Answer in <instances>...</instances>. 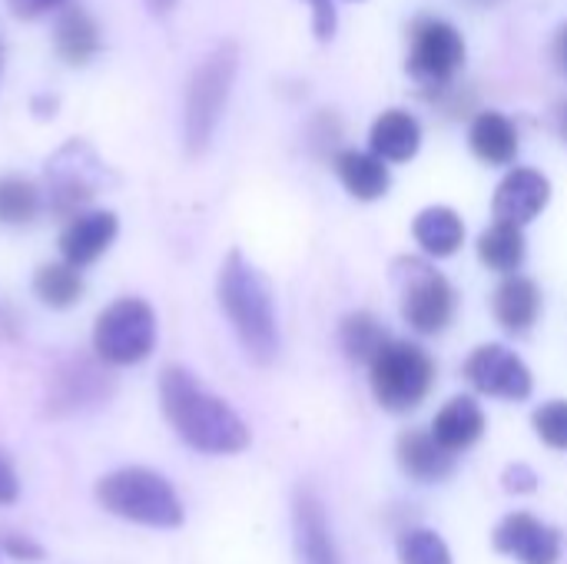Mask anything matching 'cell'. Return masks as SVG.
<instances>
[{
    "label": "cell",
    "instance_id": "cell-27",
    "mask_svg": "<svg viewBox=\"0 0 567 564\" xmlns=\"http://www.w3.org/2000/svg\"><path fill=\"white\" fill-rule=\"evenodd\" d=\"M43 199L37 183L23 176H0V223L3 226H27L37 219Z\"/></svg>",
    "mask_w": 567,
    "mask_h": 564
},
{
    "label": "cell",
    "instance_id": "cell-33",
    "mask_svg": "<svg viewBox=\"0 0 567 564\" xmlns=\"http://www.w3.org/2000/svg\"><path fill=\"white\" fill-rule=\"evenodd\" d=\"M20 499V475L13 469V462L0 452V509L13 505Z\"/></svg>",
    "mask_w": 567,
    "mask_h": 564
},
{
    "label": "cell",
    "instance_id": "cell-32",
    "mask_svg": "<svg viewBox=\"0 0 567 564\" xmlns=\"http://www.w3.org/2000/svg\"><path fill=\"white\" fill-rule=\"evenodd\" d=\"M312 7V30L319 40H329L336 33V3L332 0H306Z\"/></svg>",
    "mask_w": 567,
    "mask_h": 564
},
{
    "label": "cell",
    "instance_id": "cell-6",
    "mask_svg": "<svg viewBox=\"0 0 567 564\" xmlns=\"http://www.w3.org/2000/svg\"><path fill=\"white\" fill-rule=\"evenodd\" d=\"M369 386L385 412L405 416L419 409L435 386V359L405 339H392L369 366Z\"/></svg>",
    "mask_w": 567,
    "mask_h": 564
},
{
    "label": "cell",
    "instance_id": "cell-13",
    "mask_svg": "<svg viewBox=\"0 0 567 564\" xmlns=\"http://www.w3.org/2000/svg\"><path fill=\"white\" fill-rule=\"evenodd\" d=\"M292 542L299 564H342L326 505L309 485H299L292 495Z\"/></svg>",
    "mask_w": 567,
    "mask_h": 564
},
{
    "label": "cell",
    "instance_id": "cell-29",
    "mask_svg": "<svg viewBox=\"0 0 567 564\" xmlns=\"http://www.w3.org/2000/svg\"><path fill=\"white\" fill-rule=\"evenodd\" d=\"M532 425H535V435L548 449L567 452V399H551V402L538 406L532 416Z\"/></svg>",
    "mask_w": 567,
    "mask_h": 564
},
{
    "label": "cell",
    "instance_id": "cell-37",
    "mask_svg": "<svg viewBox=\"0 0 567 564\" xmlns=\"http://www.w3.org/2000/svg\"><path fill=\"white\" fill-rule=\"evenodd\" d=\"M475 3H495V0H475Z\"/></svg>",
    "mask_w": 567,
    "mask_h": 564
},
{
    "label": "cell",
    "instance_id": "cell-21",
    "mask_svg": "<svg viewBox=\"0 0 567 564\" xmlns=\"http://www.w3.org/2000/svg\"><path fill=\"white\" fill-rule=\"evenodd\" d=\"M336 176L342 180L349 196H355L362 203L382 199L389 193V186H392L389 163H382L379 156L362 153V150H342L336 156Z\"/></svg>",
    "mask_w": 567,
    "mask_h": 564
},
{
    "label": "cell",
    "instance_id": "cell-26",
    "mask_svg": "<svg viewBox=\"0 0 567 564\" xmlns=\"http://www.w3.org/2000/svg\"><path fill=\"white\" fill-rule=\"evenodd\" d=\"M33 293L50 309H73L83 299V276L66 263H43L33 273Z\"/></svg>",
    "mask_w": 567,
    "mask_h": 564
},
{
    "label": "cell",
    "instance_id": "cell-9",
    "mask_svg": "<svg viewBox=\"0 0 567 564\" xmlns=\"http://www.w3.org/2000/svg\"><path fill=\"white\" fill-rule=\"evenodd\" d=\"M116 396V376L106 362L96 356H70L63 359L43 396V416L47 419H73L103 409Z\"/></svg>",
    "mask_w": 567,
    "mask_h": 564
},
{
    "label": "cell",
    "instance_id": "cell-30",
    "mask_svg": "<svg viewBox=\"0 0 567 564\" xmlns=\"http://www.w3.org/2000/svg\"><path fill=\"white\" fill-rule=\"evenodd\" d=\"M0 552H3L7 558L23 564H40L47 558V548H43L40 542H33L30 535H17V532H10V535L0 539Z\"/></svg>",
    "mask_w": 567,
    "mask_h": 564
},
{
    "label": "cell",
    "instance_id": "cell-34",
    "mask_svg": "<svg viewBox=\"0 0 567 564\" xmlns=\"http://www.w3.org/2000/svg\"><path fill=\"white\" fill-rule=\"evenodd\" d=\"M7 3H10L13 17H20V20H33V17H43L47 10L60 7L63 0H7Z\"/></svg>",
    "mask_w": 567,
    "mask_h": 564
},
{
    "label": "cell",
    "instance_id": "cell-11",
    "mask_svg": "<svg viewBox=\"0 0 567 564\" xmlns=\"http://www.w3.org/2000/svg\"><path fill=\"white\" fill-rule=\"evenodd\" d=\"M465 63V37L435 17H425L412 27V53H409V73L419 83L442 86L455 76V70Z\"/></svg>",
    "mask_w": 567,
    "mask_h": 564
},
{
    "label": "cell",
    "instance_id": "cell-16",
    "mask_svg": "<svg viewBox=\"0 0 567 564\" xmlns=\"http://www.w3.org/2000/svg\"><path fill=\"white\" fill-rule=\"evenodd\" d=\"M395 459L399 469L422 485L445 482L455 472V455L445 452L429 429H405L395 442Z\"/></svg>",
    "mask_w": 567,
    "mask_h": 564
},
{
    "label": "cell",
    "instance_id": "cell-20",
    "mask_svg": "<svg viewBox=\"0 0 567 564\" xmlns=\"http://www.w3.org/2000/svg\"><path fill=\"white\" fill-rule=\"evenodd\" d=\"M468 146L472 153L488 163V166H508L518 156V130L515 123L498 113V110H485L472 120L468 130Z\"/></svg>",
    "mask_w": 567,
    "mask_h": 564
},
{
    "label": "cell",
    "instance_id": "cell-24",
    "mask_svg": "<svg viewBox=\"0 0 567 564\" xmlns=\"http://www.w3.org/2000/svg\"><path fill=\"white\" fill-rule=\"evenodd\" d=\"M528 256V243H525V229L512 226V223H492L482 236H478V259L502 276H515L522 269Z\"/></svg>",
    "mask_w": 567,
    "mask_h": 564
},
{
    "label": "cell",
    "instance_id": "cell-22",
    "mask_svg": "<svg viewBox=\"0 0 567 564\" xmlns=\"http://www.w3.org/2000/svg\"><path fill=\"white\" fill-rule=\"evenodd\" d=\"M412 236L432 259H449L465 243V223L452 206H425L412 223Z\"/></svg>",
    "mask_w": 567,
    "mask_h": 564
},
{
    "label": "cell",
    "instance_id": "cell-31",
    "mask_svg": "<svg viewBox=\"0 0 567 564\" xmlns=\"http://www.w3.org/2000/svg\"><path fill=\"white\" fill-rule=\"evenodd\" d=\"M502 482H505V492H515V495H532L535 489H538V475H535V469L532 465H525V462H515V465H508L505 469V475H502Z\"/></svg>",
    "mask_w": 567,
    "mask_h": 564
},
{
    "label": "cell",
    "instance_id": "cell-18",
    "mask_svg": "<svg viewBox=\"0 0 567 564\" xmlns=\"http://www.w3.org/2000/svg\"><path fill=\"white\" fill-rule=\"evenodd\" d=\"M492 312L498 319V326L512 336H525L532 332V326L538 322L542 316V289L535 279L515 273V276H505L492 296Z\"/></svg>",
    "mask_w": 567,
    "mask_h": 564
},
{
    "label": "cell",
    "instance_id": "cell-36",
    "mask_svg": "<svg viewBox=\"0 0 567 564\" xmlns=\"http://www.w3.org/2000/svg\"><path fill=\"white\" fill-rule=\"evenodd\" d=\"M176 7V0H150V10L153 13H169Z\"/></svg>",
    "mask_w": 567,
    "mask_h": 564
},
{
    "label": "cell",
    "instance_id": "cell-10",
    "mask_svg": "<svg viewBox=\"0 0 567 564\" xmlns=\"http://www.w3.org/2000/svg\"><path fill=\"white\" fill-rule=\"evenodd\" d=\"M465 379L472 389H478L488 399L502 402H525L535 392V376L525 366V359L502 346V342H485L465 359Z\"/></svg>",
    "mask_w": 567,
    "mask_h": 564
},
{
    "label": "cell",
    "instance_id": "cell-28",
    "mask_svg": "<svg viewBox=\"0 0 567 564\" xmlns=\"http://www.w3.org/2000/svg\"><path fill=\"white\" fill-rule=\"evenodd\" d=\"M399 564H455L435 529H409L399 535Z\"/></svg>",
    "mask_w": 567,
    "mask_h": 564
},
{
    "label": "cell",
    "instance_id": "cell-2",
    "mask_svg": "<svg viewBox=\"0 0 567 564\" xmlns=\"http://www.w3.org/2000/svg\"><path fill=\"white\" fill-rule=\"evenodd\" d=\"M219 309L236 332L243 352L256 366H272L279 356V316L266 273L239 249H229L216 279Z\"/></svg>",
    "mask_w": 567,
    "mask_h": 564
},
{
    "label": "cell",
    "instance_id": "cell-17",
    "mask_svg": "<svg viewBox=\"0 0 567 564\" xmlns=\"http://www.w3.org/2000/svg\"><path fill=\"white\" fill-rule=\"evenodd\" d=\"M485 429H488L485 409L472 396H455V399H449L439 409V416L432 419V429L429 432L435 435V442L445 452L458 455V452H468L472 445H478L482 435H485Z\"/></svg>",
    "mask_w": 567,
    "mask_h": 564
},
{
    "label": "cell",
    "instance_id": "cell-4",
    "mask_svg": "<svg viewBox=\"0 0 567 564\" xmlns=\"http://www.w3.org/2000/svg\"><path fill=\"white\" fill-rule=\"evenodd\" d=\"M236 66H239V50L233 43H219L193 70L186 86V110H183V143L189 156H203L209 150L229 103Z\"/></svg>",
    "mask_w": 567,
    "mask_h": 564
},
{
    "label": "cell",
    "instance_id": "cell-15",
    "mask_svg": "<svg viewBox=\"0 0 567 564\" xmlns=\"http://www.w3.org/2000/svg\"><path fill=\"white\" fill-rule=\"evenodd\" d=\"M116 233H120V219L113 209H86L66 219L60 233V256L73 269H86L116 243Z\"/></svg>",
    "mask_w": 567,
    "mask_h": 564
},
{
    "label": "cell",
    "instance_id": "cell-14",
    "mask_svg": "<svg viewBox=\"0 0 567 564\" xmlns=\"http://www.w3.org/2000/svg\"><path fill=\"white\" fill-rule=\"evenodd\" d=\"M551 199V183L545 173L532 166H515L495 189L492 199V216L495 223H512V226H528L535 223Z\"/></svg>",
    "mask_w": 567,
    "mask_h": 564
},
{
    "label": "cell",
    "instance_id": "cell-7",
    "mask_svg": "<svg viewBox=\"0 0 567 564\" xmlns=\"http://www.w3.org/2000/svg\"><path fill=\"white\" fill-rule=\"evenodd\" d=\"M395 283H399V309L402 319L419 332V336H439L449 329V322L455 319L458 309V293L455 286L445 279V273H439L432 263L415 259V256H402L395 259Z\"/></svg>",
    "mask_w": 567,
    "mask_h": 564
},
{
    "label": "cell",
    "instance_id": "cell-35",
    "mask_svg": "<svg viewBox=\"0 0 567 564\" xmlns=\"http://www.w3.org/2000/svg\"><path fill=\"white\" fill-rule=\"evenodd\" d=\"M555 57H558V66L567 73V27L558 30V40H555Z\"/></svg>",
    "mask_w": 567,
    "mask_h": 564
},
{
    "label": "cell",
    "instance_id": "cell-38",
    "mask_svg": "<svg viewBox=\"0 0 567 564\" xmlns=\"http://www.w3.org/2000/svg\"><path fill=\"white\" fill-rule=\"evenodd\" d=\"M561 130H565V136H567V113H565V126H561Z\"/></svg>",
    "mask_w": 567,
    "mask_h": 564
},
{
    "label": "cell",
    "instance_id": "cell-3",
    "mask_svg": "<svg viewBox=\"0 0 567 564\" xmlns=\"http://www.w3.org/2000/svg\"><path fill=\"white\" fill-rule=\"evenodd\" d=\"M93 499L106 515L123 519L130 525H143V529L169 532L186 522V509L173 482L146 465H123V469L100 475Z\"/></svg>",
    "mask_w": 567,
    "mask_h": 564
},
{
    "label": "cell",
    "instance_id": "cell-1",
    "mask_svg": "<svg viewBox=\"0 0 567 564\" xmlns=\"http://www.w3.org/2000/svg\"><path fill=\"white\" fill-rule=\"evenodd\" d=\"M159 409L176 439L193 452L239 455L252 445L246 419L183 366H166L159 372Z\"/></svg>",
    "mask_w": 567,
    "mask_h": 564
},
{
    "label": "cell",
    "instance_id": "cell-39",
    "mask_svg": "<svg viewBox=\"0 0 567 564\" xmlns=\"http://www.w3.org/2000/svg\"><path fill=\"white\" fill-rule=\"evenodd\" d=\"M0 60H3V57H0Z\"/></svg>",
    "mask_w": 567,
    "mask_h": 564
},
{
    "label": "cell",
    "instance_id": "cell-25",
    "mask_svg": "<svg viewBox=\"0 0 567 564\" xmlns=\"http://www.w3.org/2000/svg\"><path fill=\"white\" fill-rule=\"evenodd\" d=\"M389 342H392L389 329L372 312H349L339 326V346H342L346 359L355 366L369 369Z\"/></svg>",
    "mask_w": 567,
    "mask_h": 564
},
{
    "label": "cell",
    "instance_id": "cell-23",
    "mask_svg": "<svg viewBox=\"0 0 567 564\" xmlns=\"http://www.w3.org/2000/svg\"><path fill=\"white\" fill-rule=\"evenodd\" d=\"M53 47H56V57L70 66L90 63L100 50V30L93 17L83 7H66L53 27Z\"/></svg>",
    "mask_w": 567,
    "mask_h": 564
},
{
    "label": "cell",
    "instance_id": "cell-12",
    "mask_svg": "<svg viewBox=\"0 0 567 564\" xmlns=\"http://www.w3.org/2000/svg\"><path fill=\"white\" fill-rule=\"evenodd\" d=\"M492 545L498 555L515 558L518 564H558L565 555L561 532L528 512L505 515L492 535Z\"/></svg>",
    "mask_w": 567,
    "mask_h": 564
},
{
    "label": "cell",
    "instance_id": "cell-8",
    "mask_svg": "<svg viewBox=\"0 0 567 564\" xmlns=\"http://www.w3.org/2000/svg\"><path fill=\"white\" fill-rule=\"evenodd\" d=\"M47 203L56 216H80L86 213V203L106 189V183L113 180L106 163L93 153V146L86 140H70L63 143L50 160H47Z\"/></svg>",
    "mask_w": 567,
    "mask_h": 564
},
{
    "label": "cell",
    "instance_id": "cell-5",
    "mask_svg": "<svg viewBox=\"0 0 567 564\" xmlns=\"http://www.w3.org/2000/svg\"><path fill=\"white\" fill-rule=\"evenodd\" d=\"M156 309L140 296H123L110 302L93 322V356L110 369L140 366L156 349Z\"/></svg>",
    "mask_w": 567,
    "mask_h": 564
},
{
    "label": "cell",
    "instance_id": "cell-19",
    "mask_svg": "<svg viewBox=\"0 0 567 564\" xmlns=\"http://www.w3.org/2000/svg\"><path fill=\"white\" fill-rule=\"evenodd\" d=\"M422 146V126L409 110H385L369 130V150L382 163H409Z\"/></svg>",
    "mask_w": 567,
    "mask_h": 564
}]
</instances>
